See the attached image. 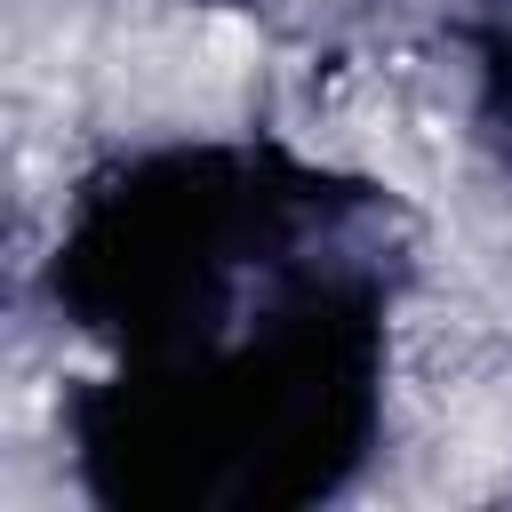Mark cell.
I'll use <instances>...</instances> for the list:
<instances>
[]
</instances>
